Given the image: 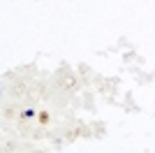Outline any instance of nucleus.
Instances as JSON below:
<instances>
[{
  "instance_id": "obj_1",
  "label": "nucleus",
  "mask_w": 155,
  "mask_h": 153,
  "mask_svg": "<svg viewBox=\"0 0 155 153\" xmlns=\"http://www.w3.org/2000/svg\"><path fill=\"white\" fill-rule=\"evenodd\" d=\"M23 116H26V118H32V116H35V109H26V111H23Z\"/></svg>"
}]
</instances>
